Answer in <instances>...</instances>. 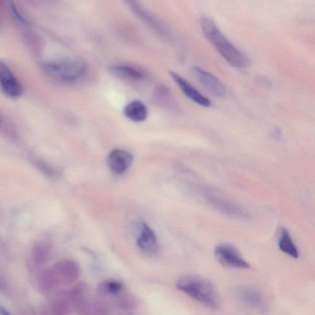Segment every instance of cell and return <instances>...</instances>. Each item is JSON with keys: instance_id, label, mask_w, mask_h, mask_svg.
<instances>
[{"instance_id": "8992f818", "label": "cell", "mask_w": 315, "mask_h": 315, "mask_svg": "<svg viewBox=\"0 0 315 315\" xmlns=\"http://www.w3.org/2000/svg\"><path fill=\"white\" fill-rule=\"evenodd\" d=\"M192 71L201 85L214 96L222 98L225 96V87L216 76L197 66L193 67Z\"/></svg>"}, {"instance_id": "2e32d148", "label": "cell", "mask_w": 315, "mask_h": 315, "mask_svg": "<svg viewBox=\"0 0 315 315\" xmlns=\"http://www.w3.org/2000/svg\"><path fill=\"white\" fill-rule=\"evenodd\" d=\"M129 4V6L131 8L133 12L136 14L138 16H139L140 18L142 19L143 20H145L146 23L150 24L151 26H153L154 28L156 29H161V27L159 25L158 22L156 20L152 17V16L145 12L144 10H143L141 7L138 6L136 2H127Z\"/></svg>"}, {"instance_id": "ac0fdd59", "label": "cell", "mask_w": 315, "mask_h": 315, "mask_svg": "<svg viewBox=\"0 0 315 315\" xmlns=\"http://www.w3.org/2000/svg\"><path fill=\"white\" fill-rule=\"evenodd\" d=\"M11 8H12L13 15H15L16 19H17L19 21L21 22L22 24H27V22L26 20V19H24L23 16L21 15V13L19 12V11L17 9V8H16V7L15 6V5L12 4V6H11Z\"/></svg>"}, {"instance_id": "7a4b0ae2", "label": "cell", "mask_w": 315, "mask_h": 315, "mask_svg": "<svg viewBox=\"0 0 315 315\" xmlns=\"http://www.w3.org/2000/svg\"><path fill=\"white\" fill-rule=\"evenodd\" d=\"M179 290L209 308L217 309L221 298L216 287L203 277L188 275L182 277L176 284Z\"/></svg>"}, {"instance_id": "d6986e66", "label": "cell", "mask_w": 315, "mask_h": 315, "mask_svg": "<svg viewBox=\"0 0 315 315\" xmlns=\"http://www.w3.org/2000/svg\"><path fill=\"white\" fill-rule=\"evenodd\" d=\"M273 134L276 138H280L281 136L280 130L275 127V128L273 129Z\"/></svg>"}, {"instance_id": "ba28073f", "label": "cell", "mask_w": 315, "mask_h": 315, "mask_svg": "<svg viewBox=\"0 0 315 315\" xmlns=\"http://www.w3.org/2000/svg\"><path fill=\"white\" fill-rule=\"evenodd\" d=\"M134 158L129 151L115 149L107 156V164L110 170L116 175H123L131 167Z\"/></svg>"}, {"instance_id": "3957f363", "label": "cell", "mask_w": 315, "mask_h": 315, "mask_svg": "<svg viewBox=\"0 0 315 315\" xmlns=\"http://www.w3.org/2000/svg\"><path fill=\"white\" fill-rule=\"evenodd\" d=\"M41 68L48 77L62 83L75 82L83 77L87 70L86 64L80 61L46 62Z\"/></svg>"}, {"instance_id": "4fadbf2b", "label": "cell", "mask_w": 315, "mask_h": 315, "mask_svg": "<svg viewBox=\"0 0 315 315\" xmlns=\"http://www.w3.org/2000/svg\"><path fill=\"white\" fill-rule=\"evenodd\" d=\"M108 70L115 77L126 80L137 81L144 78L143 73L140 70L124 65H110L108 67Z\"/></svg>"}, {"instance_id": "52a82bcc", "label": "cell", "mask_w": 315, "mask_h": 315, "mask_svg": "<svg viewBox=\"0 0 315 315\" xmlns=\"http://www.w3.org/2000/svg\"><path fill=\"white\" fill-rule=\"evenodd\" d=\"M205 200L213 206L216 210L221 211L227 215L237 217H246L247 214L242 208L239 207L235 204L221 197L218 196L213 192L203 193Z\"/></svg>"}, {"instance_id": "7c38bea8", "label": "cell", "mask_w": 315, "mask_h": 315, "mask_svg": "<svg viewBox=\"0 0 315 315\" xmlns=\"http://www.w3.org/2000/svg\"><path fill=\"white\" fill-rule=\"evenodd\" d=\"M124 115L132 121L142 122L147 118V108L139 100H134L124 107Z\"/></svg>"}, {"instance_id": "30bf717a", "label": "cell", "mask_w": 315, "mask_h": 315, "mask_svg": "<svg viewBox=\"0 0 315 315\" xmlns=\"http://www.w3.org/2000/svg\"><path fill=\"white\" fill-rule=\"evenodd\" d=\"M137 243L141 251L148 256H154L159 251V244L155 233L145 224L140 226Z\"/></svg>"}, {"instance_id": "5b68a950", "label": "cell", "mask_w": 315, "mask_h": 315, "mask_svg": "<svg viewBox=\"0 0 315 315\" xmlns=\"http://www.w3.org/2000/svg\"><path fill=\"white\" fill-rule=\"evenodd\" d=\"M0 88L7 96L18 98L23 92L20 81L5 62L0 61Z\"/></svg>"}, {"instance_id": "8fae6325", "label": "cell", "mask_w": 315, "mask_h": 315, "mask_svg": "<svg viewBox=\"0 0 315 315\" xmlns=\"http://www.w3.org/2000/svg\"><path fill=\"white\" fill-rule=\"evenodd\" d=\"M236 297L241 302L256 308H262L264 303L263 296L259 290L249 286H242L235 290Z\"/></svg>"}, {"instance_id": "9a60e30c", "label": "cell", "mask_w": 315, "mask_h": 315, "mask_svg": "<svg viewBox=\"0 0 315 315\" xmlns=\"http://www.w3.org/2000/svg\"><path fill=\"white\" fill-rule=\"evenodd\" d=\"M123 284L116 280H105L99 284L98 291L104 295H116L123 289Z\"/></svg>"}, {"instance_id": "e0dca14e", "label": "cell", "mask_w": 315, "mask_h": 315, "mask_svg": "<svg viewBox=\"0 0 315 315\" xmlns=\"http://www.w3.org/2000/svg\"><path fill=\"white\" fill-rule=\"evenodd\" d=\"M137 305L136 300L130 295H124L118 300V306L124 310H132L136 308Z\"/></svg>"}, {"instance_id": "5bb4252c", "label": "cell", "mask_w": 315, "mask_h": 315, "mask_svg": "<svg viewBox=\"0 0 315 315\" xmlns=\"http://www.w3.org/2000/svg\"><path fill=\"white\" fill-rule=\"evenodd\" d=\"M278 246L282 252L294 259H297L299 256L297 247L292 241L288 231L286 229H282L281 230Z\"/></svg>"}, {"instance_id": "9c48e42d", "label": "cell", "mask_w": 315, "mask_h": 315, "mask_svg": "<svg viewBox=\"0 0 315 315\" xmlns=\"http://www.w3.org/2000/svg\"><path fill=\"white\" fill-rule=\"evenodd\" d=\"M170 75L173 80L176 83L182 92L193 102L204 107H210L211 102L210 100L204 96L197 90L194 86L187 81L186 79L174 72H170Z\"/></svg>"}, {"instance_id": "277c9868", "label": "cell", "mask_w": 315, "mask_h": 315, "mask_svg": "<svg viewBox=\"0 0 315 315\" xmlns=\"http://www.w3.org/2000/svg\"><path fill=\"white\" fill-rule=\"evenodd\" d=\"M214 254L222 265L227 267L248 269L250 265L234 246L229 244H221L216 246Z\"/></svg>"}, {"instance_id": "ffe728a7", "label": "cell", "mask_w": 315, "mask_h": 315, "mask_svg": "<svg viewBox=\"0 0 315 315\" xmlns=\"http://www.w3.org/2000/svg\"><path fill=\"white\" fill-rule=\"evenodd\" d=\"M2 313L3 315H11L8 311L5 310L4 309H2Z\"/></svg>"}, {"instance_id": "6da1fadb", "label": "cell", "mask_w": 315, "mask_h": 315, "mask_svg": "<svg viewBox=\"0 0 315 315\" xmlns=\"http://www.w3.org/2000/svg\"><path fill=\"white\" fill-rule=\"evenodd\" d=\"M200 24L204 35L228 63L238 69L249 66L248 57L225 37L213 20L208 16H203Z\"/></svg>"}]
</instances>
